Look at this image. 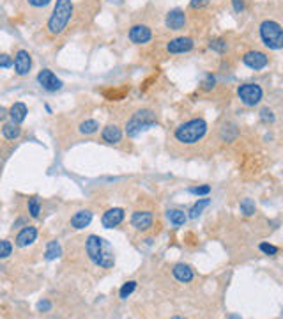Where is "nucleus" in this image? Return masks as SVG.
<instances>
[{
  "label": "nucleus",
  "instance_id": "nucleus-15",
  "mask_svg": "<svg viewBox=\"0 0 283 319\" xmlns=\"http://www.w3.org/2000/svg\"><path fill=\"white\" fill-rule=\"evenodd\" d=\"M122 130H120L117 124H106L105 128L101 130V140L108 145H117L122 142Z\"/></svg>",
  "mask_w": 283,
  "mask_h": 319
},
{
  "label": "nucleus",
  "instance_id": "nucleus-21",
  "mask_svg": "<svg viewBox=\"0 0 283 319\" xmlns=\"http://www.w3.org/2000/svg\"><path fill=\"white\" fill-rule=\"evenodd\" d=\"M167 218L174 227H182V225L188 222V217H186L184 211L181 209H168L167 211Z\"/></svg>",
  "mask_w": 283,
  "mask_h": 319
},
{
  "label": "nucleus",
  "instance_id": "nucleus-17",
  "mask_svg": "<svg viewBox=\"0 0 283 319\" xmlns=\"http://www.w3.org/2000/svg\"><path fill=\"white\" fill-rule=\"evenodd\" d=\"M91 222H92V211L91 209H78L77 213L71 217L69 224H71V227H73L75 231H82V229L89 227Z\"/></svg>",
  "mask_w": 283,
  "mask_h": 319
},
{
  "label": "nucleus",
  "instance_id": "nucleus-8",
  "mask_svg": "<svg viewBox=\"0 0 283 319\" xmlns=\"http://www.w3.org/2000/svg\"><path fill=\"white\" fill-rule=\"evenodd\" d=\"M37 82H39V85L44 89V91H48V92H57V91H60L62 89V80L58 78L57 75H55L51 69H48V68H44V69H41L39 71V75H37Z\"/></svg>",
  "mask_w": 283,
  "mask_h": 319
},
{
  "label": "nucleus",
  "instance_id": "nucleus-2",
  "mask_svg": "<svg viewBox=\"0 0 283 319\" xmlns=\"http://www.w3.org/2000/svg\"><path fill=\"white\" fill-rule=\"evenodd\" d=\"M207 123L202 117H195V119H189L186 123L179 124L174 131V138L175 142L182 145H195L205 137L207 133Z\"/></svg>",
  "mask_w": 283,
  "mask_h": 319
},
{
  "label": "nucleus",
  "instance_id": "nucleus-11",
  "mask_svg": "<svg viewBox=\"0 0 283 319\" xmlns=\"http://www.w3.org/2000/svg\"><path fill=\"white\" fill-rule=\"evenodd\" d=\"M126 218V211L122 207H110L103 213L101 217V224L105 229H113V227H119L120 224L124 222Z\"/></svg>",
  "mask_w": 283,
  "mask_h": 319
},
{
  "label": "nucleus",
  "instance_id": "nucleus-25",
  "mask_svg": "<svg viewBox=\"0 0 283 319\" xmlns=\"http://www.w3.org/2000/svg\"><path fill=\"white\" fill-rule=\"evenodd\" d=\"M209 204H210V199H200V200H196V202L191 206V209H189V218H198L200 215H202V211L205 209Z\"/></svg>",
  "mask_w": 283,
  "mask_h": 319
},
{
  "label": "nucleus",
  "instance_id": "nucleus-37",
  "mask_svg": "<svg viewBox=\"0 0 283 319\" xmlns=\"http://www.w3.org/2000/svg\"><path fill=\"white\" fill-rule=\"evenodd\" d=\"M8 117H9V110H6L4 107L0 105V123H4Z\"/></svg>",
  "mask_w": 283,
  "mask_h": 319
},
{
  "label": "nucleus",
  "instance_id": "nucleus-7",
  "mask_svg": "<svg viewBox=\"0 0 283 319\" xmlns=\"http://www.w3.org/2000/svg\"><path fill=\"white\" fill-rule=\"evenodd\" d=\"M154 225V213L151 209H134L131 213V227L140 232H147Z\"/></svg>",
  "mask_w": 283,
  "mask_h": 319
},
{
  "label": "nucleus",
  "instance_id": "nucleus-40",
  "mask_svg": "<svg viewBox=\"0 0 283 319\" xmlns=\"http://www.w3.org/2000/svg\"><path fill=\"white\" fill-rule=\"evenodd\" d=\"M108 2H112V4H122V0H108Z\"/></svg>",
  "mask_w": 283,
  "mask_h": 319
},
{
  "label": "nucleus",
  "instance_id": "nucleus-26",
  "mask_svg": "<svg viewBox=\"0 0 283 319\" xmlns=\"http://www.w3.org/2000/svg\"><path fill=\"white\" fill-rule=\"evenodd\" d=\"M239 209H241V213L244 215V217H253L255 215V211H257V206H255V202L251 199H243L241 200V204H239Z\"/></svg>",
  "mask_w": 283,
  "mask_h": 319
},
{
  "label": "nucleus",
  "instance_id": "nucleus-38",
  "mask_svg": "<svg viewBox=\"0 0 283 319\" xmlns=\"http://www.w3.org/2000/svg\"><path fill=\"white\" fill-rule=\"evenodd\" d=\"M203 85H205V89H213V87H215V76H213V75L207 76L205 84H203Z\"/></svg>",
  "mask_w": 283,
  "mask_h": 319
},
{
  "label": "nucleus",
  "instance_id": "nucleus-28",
  "mask_svg": "<svg viewBox=\"0 0 283 319\" xmlns=\"http://www.w3.org/2000/svg\"><path fill=\"white\" fill-rule=\"evenodd\" d=\"M13 254V243L9 239H0V259H8Z\"/></svg>",
  "mask_w": 283,
  "mask_h": 319
},
{
  "label": "nucleus",
  "instance_id": "nucleus-13",
  "mask_svg": "<svg viewBox=\"0 0 283 319\" xmlns=\"http://www.w3.org/2000/svg\"><path fill=\"white\" fill-rule=\"evenodd\" d=\"M193 46H195V41H193L191 37L181 36V37H174V39L168 41L167 51L168 54H188V51L193 50Z\"/></svg>",
  "mask_w": 283,
  "mask_h": 319
},
{
  "label": "nucleus",
  "instance_id": "nucleus-29",
  "mask_svg": "<svg viewBox=\"0 0 283 319\" xmlns=\"http://www.w3.org/2000/svg\"><path fill=\"white\" fill-rule=\"evenodd\" d=\"M210 50H215V51H218V54H223V51L227 50V41L225 39H215V41H210Z\"/></svg>",
  "mask_w": 283,
  "mask_h": 319
},
{
  "label": "nucleus",
  "instance_id": "nucleus-35",
  "mask_svg": "<svg viewBox=\"0 0 283 319\" xmlns=\"http://www.w3.org/2000/svg\"><path fill=\"white\" fill-rule=\"evenodd\" d=\"M260 117L265 121V123H272V121H274V116H272V112H271L269 109H264V110H262V112H260Z\"/></svg>",
  "mask_w": 283,
  "mask_h": 319
},
{
  "label": "nucleus",
  "instance_id": "nucleus-6",
  "mask_svg": "<svg viewBox=\"0 0 283 319\" xmlns=\"http://www.w3.org/2000/svg\"><path fill=\"white\" fill-rule=\"evenodd\" d=\"M237 96H239L241 103L246 107H257L264 98V91L258 84H243L237 89Z\"/></svg>",
  "mask_w": 283,
  "mask_h": 319
},
{
  "label": "nucleus",
  "instance_id": "nucleus-20",
  "mask_svg": "<svg viewBox=\"0 0 283 319\" xmlns=\"http://www.w3.org/2000/svg\"><path fill=\"white\" fill-rule=\"evenodd\" d=\"M2 137H4L6 140H11V142L18 140V138L22 137V128H20V124L13 123V121L8 124H4V126H2Z\"/></svg>",
  "mask_w": 283,
  "mask_h": 319
},
{
  "label": "nucleus",
  "instance_id": "nucleus-36",
  "mask_svg": "<svg viewBox=\"0 0 283 319\" xmlns=\"http://www.w3.org/2000/svg\"><path fill=\"white\" fill-rule=\"evenodd\" d=\"M209 4V0H191V9H200V8H203V6H207Z\"/></svg>",
  "mask_w": 283,
  "mask_h": 319
},
{
  "label": "nucleus",
  "instance_id": "nucleus-31",
  "mask_svg": "<svg viewBox=\"0 0 283 319\" xmlns=\"http://www.w3.org/2000/svg\"><path fill=\"white\" fill-rule=\"evenodd\" d=\"M13 64H15V61H13L11 55H9V54H0V68L8 69V68H11Z\"/></svg>",
  "mask_w": 283,
  "mask_h": 319
},
{
  "label": "nucleus",
  "instance_id": "nucleus-16",
  "mask_svg": "<svg viewBox=\"0 0 283 319\" xmlns=\"http://www.w3.org/2000/svg\"><path fill=\"white\" fill-rule=\"evenodd\" d=\"M165 25L170 30H182L186 27V13L182 9H172L165 18Z\"/></svg>",
  "mask_w": 283,
  "mask_h": 319
},
{
  "label": "nucleus",
  "instance_id": "nucleus-33",
  "mask_svg": "<svg viewBox=\"0 0 283 319\" xmlns=\"http://www.w3.org/2000/svg\"><path fill=\"white\" fill-rule=\"evenodd\" d=\"M27 2H29V6H32V8L41 9V8H46L51 0H27Z\"/></svg>",
  "mask_w": 283,
  "mask_h": 319
},
{
  "label": "nucleus",
  "instance_id": "nucleus-4",
  "mask_svg": "<svg viewBox=\"0 0 283 319\" xmlns=\"http://www.w3.org/2000/svg\"><path fill=\"white\" fill-rule=\"evenodd\" d=\"M158 124V117L156 114L151 109H140L134 114H131V117L126 121V126H124V131L129 138H134L142 133V131L151 130L153 126Z\"/></svg>",
  "mask_w": 283,
  "mask_h": 319
},
{
  "label": "nucleus",
  "instance_id": "nucleus-1",
  "mask_svg": "<svg viewBox=\"0 0 283 319\" xmlns=\"http://www.w3.org/2000/svg\"><path fill=\"white\" fill-rule=\"evenodd\" d=\"M85 252L98 268L112 270L115 266V252H113L112 245L99 236L89 234L85 238Z\"/></svg>",
  "mask_w": 283,
  "mask_h": 319
},
{
  "label": "nucleus",
  "instance_id": "nucleus-10",
  "mask_svg": "<svg viewBox=\"0 0 283 319\" xmlns=\"http://www.w3.org/2000/svg\"><path fill=\"white\" fill-rule=\"evenodd\" d=\"M243 64L248 66L250 69L258 71V69H264L265 66L269 64V57L264 54V51L251 50V51H246V54L243 55Z\"/></svg>",
  "mask_w": 283,
  "mask_h": 319
},
{
  "label": "nucleus",
  "instance_id": "nucleus-34",
  "mask_svg": "<svg viewBox=\"0 0 283 319\" xmlns=\"http://www.w3.org/2000/svg\"><path fill=\"white\" fill-rule=\"evenodd\" d=\"M232 6L236 13H243L244 9H246V2H244V0H232Z\"/></svg>",
  "mask_w": 283,
  "mask_h": 319
},
{
  "label": "nucleus",
  "instance_id": "nucleus-9",
  "mask_svg": "<svg viewBox=\"0 0 283 319\" xmlns=\"http://www.w3.org/2000/svg\"><path fill=\"white\" fill-rule=\"evenodd\" d=\"M127 36H129V41L133 44H146L153 39V30L146 23H136L129 29Z\"/></svg>",
  "mask_w": 283,
  "mask_h": 319
},
{
  "label": "nucleus",
  "instance_id": "nucleus-12",
  "mask_svg": "<svg viewBox=\"0 0 283 319\" xmlns=\"http://www.w3.org/2000/svg\"><path fill=\"white\" fill-rule=\"evenodd\" d=\"M36 239H37V229L34 227V225L27 224L25 227L20 229V232L16 234L15 243H16V247H18V248H27V247H30V245H32Z\"/></svg>",
  "mask_w": 283,
  "mask_h": 319
},
{
  "label": "nucleus",
  "instance_id": "nucleus-23",
  "mask_svg": "<svg viewBox=\"0 0 283 319\" xmlns=\"http://www.w3.org/2000/svg\"><path fill=\"white\" fill-rule=\"evenodd\" d=\"M60 255H62V248H60V243H58L57 239H51V241H48L46 252H44V257H46V261H53V259L60 257Z\"/></svg>",
  "mask_w": 283,
  "mask_h": 319
},
{
  "label": "nucleus",
  "instance_id": "nucleus-30",
  "mask_svg": "<svg viewBox=\"0 0 283 319\" xmlns=\"http://www.w3.org/2000/svg\"><path fill=\"white\" fill-rule=\"evenodd\" d=\"M189 193H193V195H209V193H210V186L209 185L191 186V188H189Z\"/></svg>",
  "mask_w": 283,
  "mask_h": 319
},
{
  "label": "nucleus",
  "instance_id": "nucleus-18",
  "mask_svg": "<svg viewBox=\"0 0 283 319\" xmlns=\"http://www.w3.org/2000/svg\"><path fill=\"white\" fill-rule=\"evenodd\" d=\"M172 275L175 277V280H177V282H182V284H188V282H191V280L195 279V273H193V270L189 268L188 264H182V262H179V264H175L174 268H172Z\"/></svg>",
  "mask_w": 283,
  "mask_h": 319
},
{
  "label": "nucleus",
  "instance_id": "nucleus-24",
  "mask_svg": "<svg viewBox=\"0 0 283 319\" xmlns=\"http://www.w3.org/2000/svg\"><path fill=\"white\" fill-rule=\"evenodd\" d=\"M27 211L32 218H39L41 217V199L37 195L30 197L29 202H27Z\"/></svg>",
  "mask_w": 283,
  "mask_h": 319
},
{
  "label": "nucleus",
  "instance_id": "nucleus-22",
  "mask_svg": "<svg viewBox=\"0 0 283 319\" xmlns=\"http://www.w3.org/2000/svg\"><path fill=\"white\" fill-rule=\"evenodd\" d=\"M78 131L85 137H91V135H96L99 131V123L96 119H85L80 123L78 126Z\"/></svg>",
  "mask_w": 283,
  "mask_h": 319
},
{
  "label": "nucleus",
  "instance_id": "nucleus-14",
  "mask_svg": "<svg viewBox=\"0 0 283 319\" xmlns=\"http://www.w3.org/2000/svg\"><path fill=\"white\" fill-rule=\"evenodd\" d=\"M32 69V57L27 50H18L15 55V73L18 76H27Z\"/></svg>",
  "mask_w": 283,
  "mask_h": 319
},
{
  "label": "nucleus",
  "instance_id": "nucleus-3",
  "mask_svg": "<svg viewBox=\"0 0 283 319\" xmlns=\"http://www.w3.org/2000/svg\"><path fill=\"white\" fill-rule=\"evenodd\" d=\"M73 11H75V6L71 0H57L46 23L48 32H50L51 36H60V34L67 29L69 22L73 18Z\"/></svg>",
  "mask_w": 283,
  "mask_h": 319
},
{
  "label": "nucleus",
  "instance_id": "nucleus-39",
  "mask_svg": "<svg viewBox=\"0 0 283 319\" xmlns=\"http://www.w3.org/2000/svg\"><path fill=\"white\" fill-rule=\"evenodd\" d=\"M51 305L48 303V301H39V305H37V310H50Z\"/></svg>",
  "mask_w": 283,
  "mask_h": 319
},
{
  "label": "nucleus",
  "instance_id": "nucleus-32",
  "mask_svg": "<svg viewBox=\"0 0 283 319\" xmlns=\"http://www.w3.org/2000/svg\"><path fill=\"white\" fill-rule=\"evenodd\" d=\"M260 248L262 252H264L265 255H276L278 254V247H274V245H269V243H260Z\"/></svg>",
  "mask_w": 283,
  "mask_h": 319
},
{
  "label": "nucleus",
  "instance_id": "nucleus-5",
  "mask_svg": "<svg viewBox=\"0 0 283 319\" xmlns=\"http://www.w3.org/2000/svg\"><path fill=\"white\" fill-rule=\"evenodd\" d=\"M260 39L269 50H281L283 48V29L274 20H264L258 27Z\"/></svg>",
  "mask_w": 283,
  "mask_h": 319
},
{
  "label": "nucleus",
  "instance_id": "nucleus-19",
  "mask_svg": "<svg viewBox=\"0 0 283 319\" xmlns=\"http://www.w3.org/2000/svg\"><path fill=\"white\" fill-rule=\"evenodd\" d=\"M27 114H29V109H27V105L22 101L15 103V105L9 109V117H11V121L16 124H22L23 121L27 119Z\"/></svg>",
  "mask_w": 283,
  "mask_h": 319
},
{
  "label": "nucleus",
  "instance_id": "nucleus-27",
  "mask_svg": "<svg viewBox=\"0 0 283 319\" xmlns=\"http://www.w3.org/2000/svg\"><path fill=\"white\" fill-rule=\"evenodd\" d=\"M134 289H136V282H134V280H129V282H126L122 287H120V291H119L120 300H127V296H131V294L134 293Z\"/></svg>",
  "mask_w": 283,
  "mask_h": 319
}]
</instances>
